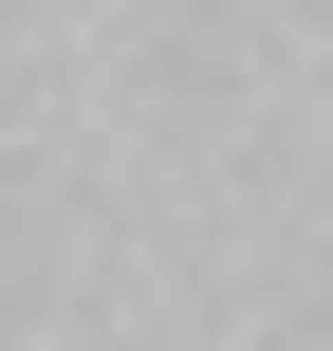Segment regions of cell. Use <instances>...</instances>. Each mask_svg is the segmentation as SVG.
Wrapping results in <instances>:
<instances>
[]
</instances>
